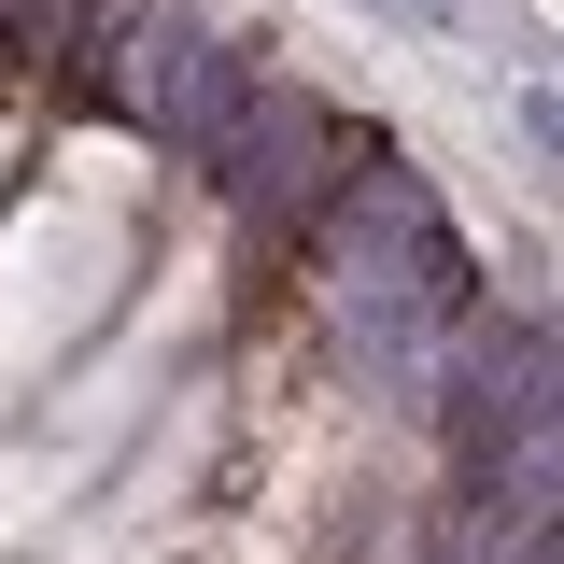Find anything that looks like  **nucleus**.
I'll list each match as a JSON object with an SVG mask.
<instances>
[{
  "instance_id": "f257e3e1",
  "label": "nucleus",
  "mask_w": 564,
  "mask_h": 564,
  "mask_svg": "<svg viewBox=\"0 0 564 564\" xmlns=\"http://www.w3.org/2000/svg\"><path fill=\"white\" fill-rule=\"evenodd\" d=\"M381 155V128L367 113H339V99H311V85H254V113H240V141L212 155V184L269 226L282 254H311V226L339 212V184Z\"/></svg>"
},
{
  "instance_id": "f03ea898",
  "label": "nucleus",
  "mask_w": 564,
  "mask_h": 564,
  "mask_svg": "<svg viewBox=\"0 0 564 564\" xmlns=\"http://www.w3.org/2000/svg\"><path fill=\"white\" fill-rule=\"evenodd\" d=\"M113 85L141 99V128L170 141L184 170H212V155L240 141V113H254V85H269V70L240 57V43H212L198 14H170V0H155V14L128 29V70H113Z\"/></svg>"
},
{
  "instance_id": "7ed1b4c3",
  "label": "nucleus",
  "mask_w": 564,
  "mask_h": 564,
  "mask_svg": "<svg viewBox=\"0 0 564 564\" xmlns=\"http://www.w3.org/2000/svg\"><path fill=\"white\" fill-rule=\"evenodd\" d=\"M0 29H14V0H0Z\"/></svg>"
}]
</instances>
